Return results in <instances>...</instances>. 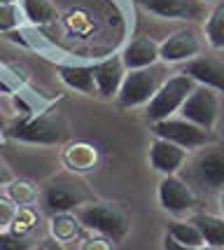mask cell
Returning <instances> with one entry per match:
<instances>
[{
  "instance_id": "obj_1",
  "label": "cell",
  "mask_w": 224,
  "mask_h": 250,
  "mask_svg": "<svg viewBox=\"0 0 224 250\" xmlns=\"http://www.w3.org/2000/svg\"><path fill=\"white\" fill-rule=\"evenodd\" d=\"M166 80H168L166 68L157 63L147 65V68H138V70H126L124 82H122V87L117 91L119 105H124V108L147 105Z\"/></svg>"
},
{
  "instance_id": "obj_2",
  "label": "cell",
  "mask_w": 224,
  "mask_h": 250,
  "mask_svg": "<svg viewBox=\"0 0 224 250\" xmlns=\"http://www.w3.org/2000/svg\"><path fill=\"white\" fill-rule=\"evenodd\" d=\"M194 87H196V82H194L189 75H184L182 70L175 73V75H171L159 87V91L152 96V101L147 103V110H145L147 120L161 122V120L173 117V115L182 108V103L187 101V96L194 91Z\"/></svg>"
},
{
  "instance_id": "obj_3",
  "label": "cell",
  "mask_w": 224,
  "mask_h": 250,
  "mask_svg": "<svg viewBox=\"0 0 224 250\" xmlns=\"http://www.w3.org/2000/svg\"><path fill=\"white\" fill-rule=\"evenodd\" d=\"M80 225L86 229H94L98 234H103L107 239L119 241L126 236L128 231V218L126 213L115 204H86L77 213Z\"/></svg>"
},
{
  "instance_id": "obj_4",
  "label": "cell",
  "mask_w": 224,
  "mask_h": 250,
  "mask_svg": "<svg viewBox=\"0 0 224 250\" xmlns=\"http://www.w3.org/2000/svg\"><path fill=\"white\" fill-rule=\"evenodd\" d=\"M187 183L201 189H224V145H208L187 168Z\"/></svg>"
},
{
  "instance_id": "obj_5",
  "label": "cell",
  "mask_w": 224,
  "mask_h": 250,
  "mask_svg": "<svg viewBox=\"0 0 224 250\" xmlns=\"http://www.w3.org/2000/svg\"><path fill=\"white\" fill-rule=\"evenodd\" d=\"M152 131L157 133V138H163V141H171L175 145L184 147L187 152L189 150H196V147H203L205 143L210 141V131L194 124L189 120H161V122H152Z\"/></svg>"
},
{
  "instance_id": "obj_6",
  "label": "cell",
  "mask_w": 224,
  "mask_h": 250,
  "mask_svg": "<svg viewBox=\"0 0 224 250\" xmlns=\"http://www.w3.org/2000/svg\"><path fill=\"white\" fill-rule=\"evenodd\" d=\"M217 108H220V103H217V96H215V89L196 84L194 91L187 96V101L182 103L180 112L184 120L210 131L215 126V122H217Z\"/></svg>"
},
{
  "instance_id": "obj_7",
  "label": "cell",
  "mask_w": 224,
  "mask_h": 250,
  "mask_svg": "<svg viewBox=\"0 0 224 250\" xmlns=\"http://www.w3.org/2000/svg\"><path fill=\"white\" fill-rule=\"evenodd\" d=\"M159 204L163 210H168L173 215H182L196 206V194L187 180L173 173L159 183Z\"/></svg>"
},
{
  "instance_id": "obj_8",
  "label": "cell",
  "mask_w": 224,
  "mask_h": 250,
  "mask_svg": "<svg viewBox=\"0 0 224 250\" xmlns=\"http://www.w3.org/2000/svg\"><path fill=\"white\" fill-rule=\"evenodd\" d=\"M201 52V38L194 28H182L159 44V59L166 63H187Z\"/></svg>"
},
{
  "instance_id": "obj_9",
  "label": "cell",
  "mask_w": 224,
  "mask_h": 250,
  "mask_svg": "<svg viewBox=\"0 0 224 250\" xmlns=\"http://www.w3.org/2000/svg\"><path fill=\"white\" fill-rule=\"evenodd\" d=\"M91 196L84 189V185L80 183H68V180H59L52 183L44 192V206L52 213H68L75 206H82L84 201H89Z\"/></svg>"
},
{
  "instance_id": "obj_10",
  "label": "cell",
  "mask_w": 224,
  "mask_h": 250,
  "mask_svg": "<svg viewBox=\"0 0 224 250\" xmlns=\"http://www.w3.org/2000/svg\"><path fill=\"white\" fill-rule=\"evenodd\" d=\"M184 75H189L196 84L210 87L224 94V61L217 56H194L182 68Z\"/></svg>"
},
{
  "instance_id": "obj_11",
  "label": "cell",
  "mask_w": 224,
  "mask_h": 250,
  "mask_svg": "<svg viewBox=\"0 0 224 250\" xmlns=\"http://www.w3.org/2000/svg\"><path fill=\"white\" fill-rule=\"evenodd\" d=\"M140 5L161 19H203L205 17L203 0H140Z\"/></svg>"
},
{
  "instance_id": "obj_12",
  "label": "cell",
  "mask_w": 224,
  "mask_h": 250,
  "mask_svg": "<svg viewBox=\"0 0 224 250\" xmlns=\"http://www.w3.org/2000/svg\"><path fill=\"white\" fill-rule=\"evenodd\" d=\"M184 162H187V150L171 141L157 138L152 143V147H149V164H152V168L163 175L178 173Z\"/></svg>"
},
{
  "instance_id": "obj_13",
  "label": "cell",
  "mask_w": 224,
  "mask_h": 250,
  "mask_svg": "<svg viewBox=\"0 0 224 250\" xmlns=\"http://www.w3.org/2000/svg\"><path fill=\"white\" fill-rule=\"evenodd\" d=\"M124 75H126V68H124L122 56H112L101 63H94V82H96V91L101 96H117Z\"/></svg>"
},
{
  "instance_id": "obj_14",
  "label": "cell",
  "mask_w": 224,
  "mask_h": 250,
  "mask_svg": "<svg viewBox=\"0 0 224 250\" xmlns=\"http://www.w3.org/2000/svg\"><path fill=\"white\" fill-rule=\"evenodd\" d=\"M122 61H124L126 70H138V68L154 65L159 61V44L152 38H136L124 47Z\"/></svg>"
},
{
  "instance_id": "obj_15",
  "label": "cell",
  "mask_w": 224,
  "mask_h": 250,
  "mask_svg": "<svg viewBox=\"0 0 224 250\" xmlns=\"http://www.w3.org/2000/svg\"><path fill=\"white\" fill-rule=\"evenodd\" d=\"M14 136L19 141H28V143H59L63 138V129L49 117H40V120L31 122V124H23L14 131Z\"/></svg>"
},
{
  "instance_id": "obj_16",
  "label": "cell",
  "mask_w": 224,
  "mask_h": 250,
  "mask_svg": "<svg viewBox=\"0 0 224 250\" xmlns=\"http://www.w3.org/2000/svg\"><path fill=\"white\" fill-rule=\"evenodd\" d=\"M59 73H61V80L75 91L98 94L96 82H94V65H63Z\"/></svg>"
},
{
  "instance_id": "obj_17",
  "label": "cell",
  "mask_w": 224,
  "mask_h": 250,
  "mask_svg": "<svg viewBox=\"0 0 224 250\" xmlns=\"http://www.w3.org/2000/svg\"><path fill=\"white\" fill-rule=\"evenodd\" d=\"M192 222L199 227L205 246L224 248V218H217V215H210V213H196Z\"/></svg>"
},
{
  "instance_id": "obj_18",
  "label": "cell",
  "mask_w": 224,
  "mask_h": 250,
  "mask_svg": "<svg viewBox=\"0 0 224 250\" xmlns=\"http://www.w3.org/2000/svg\"><path fill=\"white\" fill-rule=\"evenodd\" d=\"M205 38L215 49H224V2H220L205 19Z\"/></svg>"
},
{
  "instance_id": "obj_19",
  "label": "cell",
  "mask_w": 224,
  "mask_h": 250,
  "mask_svg": "<svg viewBox=\"0 0 224 250\" xmlns=\"http://www.w3.org/2000/svg\"><path fill=\"white\" fill-rule=\"evenodd\" d=\"M168 236L173 241H178L182 246H203V236L199 227L194 225L192 220L189 222H180V220H175L168 225Z\"/></svg>"
},
{
  "instance_id": "obj_20",
  "label": "cell",
  "mask_w": 224,
  "mask_h": 250,
  "mask_svg": "<svg viewBox=\"0 0 224 250\" xmlns=\"http://www.w3.org/2000/svg\"><path fill=\"white\" fill-rule=\"evenodd\" d=\"M23 14L33 23H49L56 19V7L49 0H23Z\"/></svg>"
},
{
  "instance_id": "obj_21",
  "label": "cell",
  "mask_w": 224,
  "mask_h": 250,
  "mask_svg": "<svg viewBox=\"0 0 224 250\" xmlns=\"http://www.w3.org/2000/svg\"><path fill=\"white\" fill-rule=\"evenodd\" d=\"M65 162L73 171H86L89 166H94L96 162V150L89 145H75L65 152Z\"/></svg>"
},
{
  "instance_id": "obj_22",
  "label": "cell",
  "mask_w": 224,
  "mask_h": 250,
  "mask_svg": "<svg viewBox=\"0 0 224 250\" xmlns=\"http://www.w3.org/2000/svg\"><path fill=\"white\" fill-rule=\"evenodd\" d=\"M52 231L56 241H65V239H73L75 234L80 231V222L73 220L68 213H56V218L52 222Z\"/></svg>"
},
{
  "instance_id": "obj_23",
  "label": "cell",
  "mask_w": 224,
  "mask_h": 250,
  "mask_svg": "<svg viewBox=\"0 0 224 250\" xmlns=\"http://www.w3.org/2000/svg\"><path fill=\"white\" fill-rule=\"evenodd\" d=\"M35 222H38V218H35V213H33L31 208H19V210L14 213V220H12L10 227H12L14 234H19V236H28Z\"/></svg>"
},
{
  "instance_id": "obj_24",
  "label": "cell",
  "mask_w": 224,
  "mask_h": 250,
  "mask_svg": "<svg viewBox=\"0 0 224 250\" xmlns=\"http://www.w3.org/2000/svg\"><path fill=\"white\" fill-rule=\"evenodd\" d=\"M35 187L31 183H10V199L14 204H19V206H28L33 199H35Z\"/></svg>"
},
{
  "instance_id": "obj_25",
  "label": "cell",
  "mask_w": 224,
  "mask_h": 250,
  "mask_svg": "<svg viewBox=\"0 0 224 250\" xmlns=\"http://www.w3.org/2000/svg\"><path fill=\"white\" fill-rule=\"evenodd\" d=\"M0 250H33L28 236H19L14 231H0Z\"/></svg>"
},
{
  "instance_id": "obj_26",
  "label": "cell",
  "mask_w": 224,
  "mask_h": 250,
  "mask_svg": "<svg viewBox=\"0 0 224 250\" xmlns=\"http://www.w3.org/2000/svg\"><path fill=\"white\" fill-rule=\"evenodd\" d=\"M21 21V12L12 2H0V31H10Z\"/></svg>"
},
{
  "instance_id": "obj_27",
  "label": "cell",
  "mask_w": 224,
  "mask_h": 250,
  "mask_svg": "<svg viewBox=\"0 0 224 250\" xmlns=\"http://www.w3.org/2000/svg\"><path fill=\"white\" fill-rule=\"evenodd\" d=\"M14 213H17V204L7 196H0V227H10Z\"/></svg>"
},
{
  "instance_id": "obj_28",
  "label": "cell",
  "mask_w": 224,
  "mask_h": 250,
  "mask_svg": "<svg viewBox=\"0 0 224 250\" xmlns=\"http://www.w3.org/2000/svg\"><path fill=\"white\" fill-rule=\"evenodd\" d=\"M163 250H224V248H213V246H182L178 241H173L168 234H166V239H163Z\"/></svg>"
},
{
  "instance_id": "obj_29",
  "label": "cell",
  "mask_w": 224,
  "mask_h": 250,
  "mask_svg": "<svg viewBox=\"0 0 224 250\" xmlns=\"http://www.w3.org/2000/svg\"><path fill=\"white\" fill-rule=\"evenodd\" d=\"M82 250H110V246L105 241H86Z\"/></svg>"
},
{
  "instance_id": "obj_30",
  "label": "cell",
  "mask_w": 224,
  "mask_h": 250,
  "mask_svg": "<svg viewBox=\"0 0 224 250\" xmlns=\"http://www.w3.org/2000/svg\"><path fill=\"white\" fill-rule=\"evenodd\" d=\"M5 183H12V175H10V171L0 164V185H5Z\"/></svg>"
},
{
  "instance_id": "obj_31",
  "label": "cell",
  "mask_w": 224,
  "mask_h": 250,
  "mask_svg": "<svg viewBox=\"0 0 224 250\" xmlns=\"http://www.w3.org/2000/svg\"><path fill=\"white\" fill-rule=\"evenodd\" d=\"M44 250H65V248L61 246V243H49V246H47Z\"/></svg>"
},
{
  "instance_id": "obj_32",
  "label": "cell",
  "mask_w": 224,
  "mask_h": 250,
  "mask_svg": "<svg viewBox=\"0 0 224 250\" xmlns=\"http://www.w3.org/2000/svg\"><path fill=\"white\" fill-rule=\"evenodd\" d=\"M220 208H222V215H224V192H222V196H220Z\"/></svg>"
},
{
  "instance_id": "obj_33",
  "label": "cell",
  "mask_w": 224,
  "mask_h": 250,
  "mask_svg": "<svg viewBox=\"0 0 224 250\" xmlns=\"http://www.w3.org/2000/svg\"><path fill=\"white\" fill-rule=\"evenodd\" d=\"M203 2H210V0H203Z\"/></svg>"
}]
</instances>
